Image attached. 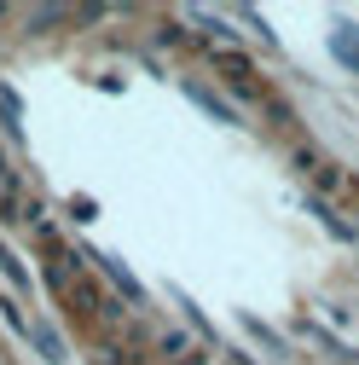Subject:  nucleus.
<instances>
[{"mask_svg":"<svg viewBox=\"0 0 359 365\" xmlns=\"http://www.w3.org/2000/svg\"><path fill=\"white\" fill-rule=\"evenodd\" d=\"M307 215H319V226H325L331 238H342V244H353V226H348V220H342V215H336V209H331L325 197H307Z\"/></svg>","mask_w":359,"mask_h":365,"instance_id":"nucleus-1","label":"nucleus"},{"mask_svg":"<svg viewBox=\"0 0 359 365\" xmlns=\"http://www.w3.org/2000/svg\"><path fill=\"white\" fill-rule=\"evenodd\" d=\"M29 342L41 348V359H53V365H64V359H70V354H64V342H58V331H53V325H41V319L29 325Z\"/></svg>","mask_w":359,"mask_h":365,"instance_id":"nucleus-2","label":"nucleus"},{"mask_svg":"<svg viewBox=\"0 0 359 365\" xmlns=\"http://www.w3.org/2000/svg\"><path fill=\"white\" fill-rule=\"evenodd\" d=\"M186 93H192V99H197V105H203V110H209L214 122H238V110H232L227 99H214V93H209V87H197V81H192V87H186Z\"/></svg>","mask_w":359,"mask_h":365,"instance_id":"nucleus-3","label":"nucleus"},{"mask_svg":"<svg viewBox=\"0 0 359 365\" xmlns=\"http://www.w3.org/2000/svg\"><path fill=\"white\" fill-rule=\"evenodd\" d=\"M105 272H110V284H116V290H122L128 302H145V290H140V284H133V272H128L122 261H105Z\"/></svg>","mask_w":359,"mask_h":365,"instance_id":"nucleus-4","label":"nucleus"},{"mask_svg":"<svg viewBox=\"0 0 359 365\" xmlns=\"http://www.w3.org/2000/svg\"><path fill=\"white\" fill-rule=\"evenodd\" d=\"M0 272H6V279H12L18 290H29V272H24V267H18V261H12L6 250H0Z\"/></svg>","mask_w":359,"mask_h":365,"instance_id":"nucleus-5","label":"nucleus"},{"mask_svg":"<svg viewBox=\"0 0 359 365\" xmlns=\"http://www.w3.org/2000/svg\"><path fill=\"white\" fill-rule=\"evenodd\" d=\"M313 174H319V186H325V192H336V186H342V174H336L331 163H319V168H313Z\"/></svg>","mask_w":359,"mask_h":365,"instance_id":"nucleus-6","label":"nucleus"}]
</instances>
